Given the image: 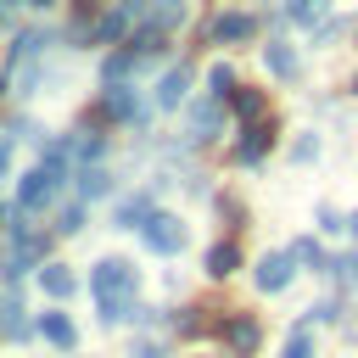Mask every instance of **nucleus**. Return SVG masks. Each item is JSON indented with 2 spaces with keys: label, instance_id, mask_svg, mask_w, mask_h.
<instances>
[{
  "label": "nucleus",
  "instance_id": "1",
  "mask_svg": "<svg viewBox=\"0 0 358 358\" xmlns=\"http://www.w3.org/2000/svg\"><path fill=\"white\" fill-rule=\"evenodd\" d=\"M140 235H145V246H151V252H162V257L185 252V224H179L173 213H151V218L140 224Z\"/></svg>",
  "mask_w": 358,
  "mask_h": 358
},
{
  "label": "nucleus",
  "instance_id": "2",
  "mask_svg": "<svg viewBox=\"0 0 358 358\" xmlns=\"http://www.w3.org/2000/svg\"><path fill=\"white\" fill-rule=\"evenodd\" d=\"M257 34V17L252 11H224V17H213V39L218 45H241V39H252Z\"/></svg>",
  "mask_w": 358,
  "mask_h": 358
},
{
  "label": "nucleus",
  "instance_id": "3",
  "mask_svg": "<svg viewBox=\"0 0 358 358\" xmlns=\"http://www.w3.org/2000/svg\"><path fill=\"white\" fill-rule=\"evenodd\" d=\"M274 145V117H252V129L241 134V145H235V157L241 162H263V151Z\"/></svg>",
  "mask_w": 358,
  "mask_h": 358
},
{
  "label": "nucleus",
  "instance_id": "4",
  "mask_svg": "<svg viewBox=\"0 0 358 358\" xmlns=\"http://www.w3.org/2000/svg\"><path fill=\"white\" fill-rule=\"evenodd\" d=\"M291 263H296L291 252H268V257L257 263V291H285V285H291V274H296Z\"/></svg>",
  "mask_w": 358,
  "mask_h": 358
},
{
  "label": "nucleus",
  "instance_id": "5",
  "mask_svg": "<svg viewBox=\"0 0 358 358\" xmlns=\"http://www.w3.org/2000/svg\"><path fill=\"white\" fill-rule=\"evenodd\" d=\"M263 62H268L274 78H296V50H291L285 39H268V45H263Z\"/></svg>",
  "mask_w": 358,
  "mask_h": 358
},
{
  "label": "nucleus",
  "instance_id": "6",
  "mask_svg": "<svg viewBox=\"0 0 358 358\" xmlns=\"http://www.w3.org/2000/svg\"><path fill=\"white\" fill-rule=\"evenodd\" d=\"M218 123H224V112H218V95H213V101H201V106L190 112V140H213Z\"/></svg>",
  "mask_w": 358,
  "mask_h": 358
},
{
  "label": "nucleus",
  "instance_id": "7",
  "mask_svg": "<svg viewBox=\"0 0 358 358\" xmlns=\"http://www.w3.org/2000/svg\"><path fill=\"white\" fill-rule=\"evenodd\" d=\"M224 341H229L235 352H252V347H257V319H246V313L224 319Z\"/></svg>",
  "mask_w": 358,
  "mask_h": 358
},
{
  "label": "nucleus",
  "instance_id": "8",
  "mask_svg": "<svg viewBox=\"0 0 358 358\" xmlns=\"http://www.w3.org/2000/svg\"><path fill=\"white\" fill-rule=\"evenodd\" d=\"M185 90H190V73H185V67H168L162 84H157V106H179Z\"/></svg>",
  "mask_w": 358,
  "mask_h": 358
},
{
  "label": "nucleus",
  "instance_id": "9",
  "mask_svg": "<svg viewBox=\"0 0 358 358\" xmlns=\"http://www.w3.org/2000/svg\"><path fill=\"white\" fill-rule=\"evenodd\" d=\"M39 330H45V341H50V347H62V352L78 341V330H73V319H67V313H45V319H39Z\"/></svg>",
  "mask_w": 358,
  "mask_h": 358
},
{
  "label": "nucleus",
  "instance_id": "10",
  "mask_svg": "<svg viewBox=\"0 0 358 358\" xmlns=\"http://www.w3.org/2000/svg\"><path fill=\"white\" fill-rule=\"evenodd\" d=\"M235 268H241V252H235L229 241H218V246L207 252V274H213V280H229Z\"/></svg>",
  "mask_w": 358,
  "mask_h": 358
},
{
  "label": "nucleus",
  "instance_id": "11",
  "mask_svg": "<svg viewBox=\"0 0 358 358\" xmlns=\"http://www.w3.org/2000/svg\"><path fill=\"white\" fill-rule=\"evenodd\" d=\"M39 285H45L50 296H73V285H78V280H73L62 263H45V268H39Z\"/></svg>",
  "mask_w": 358,
  "mask_h": 358
},
{
  "label": "nucleus",
  "instance_id": "12",
  "mask_svg": "<svg viewBox=\"0 0 358 358\" xmlns=\"http://www.w3.org/2000/svg\"><path fill=\"white\" fill-rule=\"evenodd\" d=\"M106 112H112V117H140V101H134L123 84H112V90H106Z\"/></svg>",
  "mask_w": 358,
  "mask_h": 358
},
{
  "label": "nucleus",
  "instance_id": "13",
  "mask_svg": "<svg viewBox=\"0 0 358 358\" xmlns=\"http://www.w3.org/2000/svg\"><path fill=\"white\" fill-rule=\"evenodd\" d=\"M106 190H112V173H101V168H84V173H78V196H84V201H95V196H106Z\"/></svg>",
  "mask_w": 358,
  "mask_h": 358
},
{
  "label": "nucleus",
  "instance_id": "14",
  "mask_svg": "<svg viewBox=\"0 0 358 358\" xmlns=\"http://www.w3.org/2000/svg\"><path fill=\"white\" fill-rule=\"evenodd\" d=\"M324 274H330L336 285H352V280H358V252H341V257H330V263H324Z\"/></svg>",
  "mask_w": 358,
  "mask_h": 358
},
{
  "label": "nucleus",
  "instance_id": "15",
  "mask_svg": "<svg viewBox=\"0 0 358 358\" xmlns=\"http://www.w3.org/2000/svg\"><path fill=\"white\" fill-rule=\"evenodd\" d=\"M145 218H151L145 196H134V201H123V207H117V229H134V224H145Z\"/></svg>",
  "mask_w": 358,
  "mask_h": 358
},
{
  "label": "nucleus",
  "instance_id": "16",
  "mask_svg": "<svg viewBox=\"0 0 358 358\" xmlns=\"http://www.w3.org/2000/svg\"><path fill=\"white\" fill-rule=\"evenodd\" d=\"M0 324H6L11 336H22V302H17V291L0 296Z\"/></svg>",
  "mask_w": 358,
  "mask_h": 358
},
{
  "label": "nucleus",
  "instance_id": "17",
  "mask_svg": "<svg viewBox=\"0 0 358 358\" xmlns=\"http://www.w3.org/2000/svg\"><path fill=\"white\" fill-rule=\"evenodd\" d=\"M229 101H235V112H241V117H263V90H235Z\"/></svg>",
  "mask_w": 358,
  "mask_h": 358
},
{
  "label": "nucleus",
  "instance_id": "18",
  "mask_svg": "<svg viewBox=\"0 0 358 358\" xmlns=\"http://www.w3.org/2000/svg\"><path fill=\"white\" fill-rule=\"evenodd\" d=\"M207 84H213V95H218V101H224V95H235V73H229L224 62H218V67L207 73Z\"/></svg>",
  "mask_w": 358,
  "mask_h": 358
},
{
  "label": "nucleus",
  "instance_id": "19",
  "mask_svg": "<svg viewBox=\"0 0 358 358\" xmlns=\"http://www.w3.org/2000/svg\"><path fill=\"white\" fill-rule=\"evenodd\" d=\"M291 257H296V263H324V257H319V241H308V235L291 241Z\"/></svg>",
  "mask_w": 358,
  "mask_h": 358
},
{
  "label": "nucleus",
  "instance_id": "20",
  "mask_svg": "<svg viewBox=\"0 0 358 358\" xmlns=\"http://www.w3.org/2000/svg\"><path fill=\"white\" fill-rule=\"evenodd\" d=\"M280 358H313V341H308V336L296 330V336L285 341V352H280Z\"/></svg>",
  "mask_w": 358,
  "mask_h": 358
},
{
  "label": "nucleus",
  "instance_id": "21",
  "mask_svg": "<svg viewBox=\"0 0 358 358\" xmlns=\"http://www.w3.org/2000/svg\"><path fill=\"white\" fill-rule=\"evenodd\" d=\"M291 157H296V162H308V157H319V140H313V134H302V140L291 145Z\"/></svg>",
  "mask_w": 358,
  "mask_h": 358
},
{
  "label": "nucleus",
  "instance_id": "22",
  "mask_svg": "<svg viewBox=\"0 0 358 358\" xmlns=\"http://www.w3.org/2000/svg\"><path fill=\"white\" fill-rule=\"evenodd\" d=\"M78 224H84V207H67V213H62V224H56V229H62V235H73V229H78Z\"/></svg>",
  "mask_w": 358,
  "mask_h": 358
},
{
  "label": "nucleus",
  "instance_id": "23",
  "mask_svg": "<svg viewBox=\"0 0 358 358\" xmlns=\"http://www.w3.org/2000/svg\"><path fill=\"white\" fill-rule=\"evenodd\" d=\"M319 229L336 235V229H341V213H336V207H319Z\"/></svg>",
  "mask_w": 358,
  "mask_h": 358
},
{
  "label": "nucleus",
  "instance_id": "24",
  "mask_svg": "<svg viewBox=\"0 0 358 358\" xmlns=\"http://www.w3.org/2000/svg\"><path fill=\"white\" fill-rule=\"evenodd\" d=\"M134 358H162V347H151V341H140V347H134Z\"/></svg>",
  "mask_w": 358,
  "mask_h": 358
},
{
  "label": "nucleus",
  "instance_id": "25",
  "mask_svg": "<svg viewBox=\"0 0 358 358\" xmlns=\"http://www.w3.org/2000/svg\"><path fill=\"white\" fill-rule=\"evenodd\" d=\"M6 168H11V145H0V179H6Z\"/></svg>",
  "mask_w": 358,
  "mask_h": 358
},
{
  "label": "nucleus",
  "instance_id": "26",
  "mask_svg": "<svg viewBox=\"0 0 358 358\" xmlns=\"http://www.w3.org/2000/svg\"><path fill=\"white\" fill-rule=\"evenodd\" d=\"M6 218H11V213H6V201H0V224H6Z\"/></svg>",
  "mask_w": 358,
  "mask_h": 358
},
{
  "label": "nucleus",
  "instance_id": "27",
  "mask_svg": "<svg viewBox=\"0 0 358 358\" xmlns=\"http://www.w3.org/2000/svg\"><path fill=\"white\" fill-rule=\"evenodd\" d=\"M352 229H358V213H352Z\"/></svg>",
  "mask_w": 358,
  "mask_h": 358
},
{
  "label": "nucleus",
  "instance_id": "28",
  "mask_svg": "<svg viewBox=\"0 0 358 358\" xmlns=\"http://www.w3.org/2000/svg\"><path fill=\"white\" fill-rule=\"evenodd\" d=\"M0 22H6V11H0Z\"/></svg>",
  "mask_w": 358,
  "mask_h": 358
},
{
  "label": "nucleus",
  "instance_id": "29",
  "mask_svg": "<svg viewBox=\"0 0 358 358\" xmlns=\"http://www.w3.org/2000/svg\"><path fill=\"white\" fill-rule=\"evenodd\" d=\"M352 90H358V78H352Z\"/></svg>",
  "mask_w": 358,
  "mask_h": 358
}]
</instances>
